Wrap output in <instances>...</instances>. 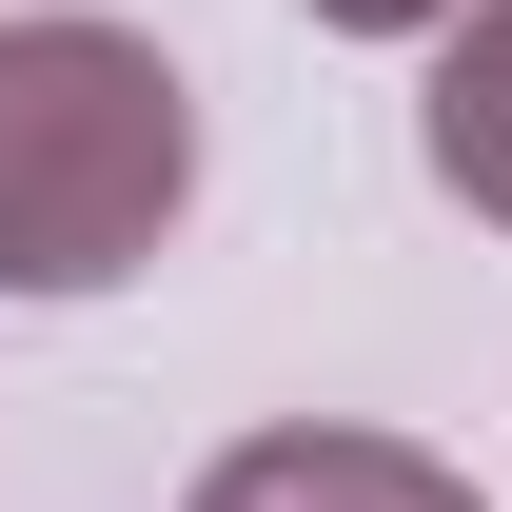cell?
<instances>
[{"label":"cell","mask_w":512,"mask_h":512,"mask_svg":"<svg viewBox=\"0 0 512 512\" xmlns=\"http://www.w3.org/2000/svg\"><path fill=\"white\" fill-rule=\"evenodd\" d=\"M296 20H316V40H434L453 0H296Z\"/></svg>","instance_id":"obj_4"},{"label":"cell","mask_w":512,"mask_h":512,"mask_svg":"<svg viewBox=\"0 0 512 512\" xmlns=\"http://www.w3.org/2000/svg\"><path fill=\"white\" fill-rule=\"evenodd\" d=\"M178 512H493L453 453L414 434H355V414H276V434H237L217 473H197Z\"/></svg>","instance_id":"obj_2"},{"label":"cell","mask_w":512,"mask_h":512,"mask_svg":"<svg viewBox=\"0 0 512 512\" xmlns=\"http://www.w3.org/2000/svg\"><path fill=\"white\" fill-rule=\"evenodd\" d=\"M197 217V79L138 20H0V296H119Z\"/></svg>","instance_id":"obj_1"},{"label":"cell","mask_w":512,"mask_h":512,"mask_svg":"<svg viewBox=\"0 0 512 512\" xmlns=\"http://www.w3.org/2000/svg\"><path fill=\"white\" fill-rule=\"evenodd\" d=\"M414 138H434V178L512 237V0H453V20H434V99H414Z\"/></svg>","instance_id":"obj_3"}]
</instances>
